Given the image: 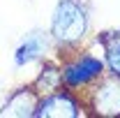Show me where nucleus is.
Wrapping results in <instances>:
<instances>
[{
  "instance_id": "obj_1",
  "label": "nucleus",
  "mask_w": 120,
  "mask_h": 118,
  "mask_svg": "<svg viewBox=\"0 0 120 118\" xmlns=\"http://www.w3.org/2000/svg\"><path fill=\"white\" fill-rule=\"evenodd\" d=\"M90 32V14L81 0H60L51 14L49 35L60 49H76Z\"/></svg>"
},
{
  "instance_id": "obj_2",
  "label": "nucleus",
  "mask_w": 120,
  "mask_h": 118,
  "mask_svg": "<svg viewBox=\"0 0 120 118\" xmlns=\"http://www.w3.org/2000/svg\"><path fill=\"white\" fill-rule=\"evenodd\" d=\"M62 51H72V53H60V72H62L65 88L81 93L106 72L104 58L90 49L79 51L76 46V49H62Z\"/></svg>"
},
{
  "instance_id": "obj_3",
  "label": "nucleus",
  "mask_w": 120,
  "mask_h": 118,
  "mask_svg": "<svg viewBox=\"0 0 120 118\" xmlns=\"http://www.w3.org/2000/svg\"><path fill=\"white\" fill-rule=\"evenodd\" d=\"M83 109H90L92 116L118 118L120 116V76L104 72L97 81H92L86 90L79 93Z\"/></svg>"
},
{
  "instance_id": "obj_4",
  "label": "nucleus",
  "mask_w": 120,
  "mask_h": 118,
  "mask_svg": "<svg viewBox=\"0 0 120 118\" xmlns=\"http://www.w3.org/2000/svg\"><path fill=\"white\" fill-rule=\"evenodd\" d=\"M81 114H83L81 95L62 86L39 97L35 118H79Z\"/></svg>"
},
{
  "instance_id": "obj_5",
  "label": "nucleus",
  "mask_w": 120,
  "mask_h": 118,
  "mask_svg": "<svg viewBox=\"0 0 120 118\" xmlns=\"http://www.w3.org/2000/svg\"><path fill=\"white\" fill-rule=\"evenodd\" d=\"M37 102H39V93L32 86H21L2 104L0 118H35Z\"/></svg>"
},
{
  "instance_id": "obj_6",
  "label": "nucleus",
  "mask_w": 120,
  "mask_h": 118,
  "mask_svg": "<svg viewBox=\"0 0 120 118\" xmlns=\"http://www.w3.org/2000/svg\"><path fill=\"white\" fill-rule=\"evenodd\" d=\"M51 44H53V39L49 32H30L14 51V67H26L35 60L44 58L51 51Z\"/></svg>"
},
{
  "instance_id": "obj_7",
  "label": "nucleus",
  "mask_w": 120,
  "mask_h": 118,
  "mask_svg": "<svg viewBox=\"0 0 120 118\" xmlns=\"http://www.w3.org/2000/svg\"><path fill=\"white\" fill-rule=\"evenodd\" d=\"M95 42L104 51L102 58H104L106 72L120 76V30H106V32L95 37Z\"/></svg>"
},
{
  "instance_id": "obj_8",
  "label": "nucleus",
  "mask_w": 120,
  "mask_h": 118,
  "mask_svg": "<svg viewBox=\"0 0 120 118\" xmlns=\"http://www.w3.org/2000/svg\"><path fill=\"white\" fill-rule=\"evenodd\" d=\"M30 86L39 93V97H42V95H49V93H53V90H58V88H62L60 63H56V60H46L44 67L39 70V74L35 76V81H32Z\"/></svg>"
}]
</instances>
